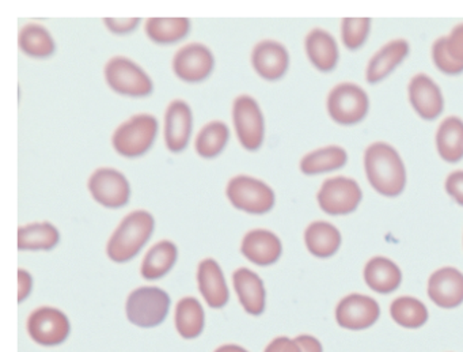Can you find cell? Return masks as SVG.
Returning a JSON list of instances; mask_svg holds the SVG:
<instances>
[{
	"label": "cell",
	"mask_w": 463,
	"mask_h": 352,
	"mask_svg": "<svg viewBox=\"0 0 463 352\" xmlns=\"http://www.w3.org/2000/svg\"><path fill=\"white\" fill-rule=\"evenodd\" d=\"M365 175L383 196H398L405 189L406 169L400 154L386 143H373L364 153Z\"/></svg>",
	"instance_id": "obj_1"
},
{
	"label": "cell",
	"mask_w": 463,
	"mask_h": 352,
	"mask_svg": "<svg viewBox=\"0 0 463 352\" xmlns=\"http://www.w3.org/2000/svg\"><path fill=\"white\" fill-rule=\"evenodd\" d=\"M392 319L408 329L421 328L428 321V310L421 300L413 297L397 298L390 306Z\"/></svg>",
	"instance_id": "obj_33"
},
{
	"label": "cell",
	"mask_w": 463,
	"mask_h": 352,
	"mask_svg": "<svg viewBox=\"0 0 463 352\" xmlns=\"http://www.w3.org/2000/svg\"><path fill=\"white\" fill-rule=\"evenodd\" d=\"M345 150L338 146H327L319 150L311 151L300 161V170L305 175L313 176L319 173L340 169L346 164Z\"/></svg>",
	"instance_id": "obj_29"
},
{
	"label": "cell",
	"mask_w": 463,
	"mask_h": 352,
	"mask_svg": "<svg viewBox=\"0 0 463 352\" xmlns=\"http://www.w3.org/2000/svg\"><path fill=\"white\" fill-rule=\"evenodd\" d=\"M446 191L458 205H463V170L451 173L447 177Z\"/></svg>",
	"instance_id": "obj_38"
},
{
	"label": "cell",
	"mask_w": 463,
	"mask_h": 352,
	"mask_svg": "<svg viewBox=\"0 0 463 352\" xmlns=\"http://www.w3.org/2000/svg\"><path fill=\"white\" fill-rule=\"evenodd\" d=\"M175 328L184 338H196L204 329V309L194 297L183 298L175 306Z\"/></svg>",
	"instance_id": "obj_27"
},
{
	"label": "cell",
	"mask_w": 463,
	"mask_h": 352,
	"mask_svg": "<svg viewBox=\"0 0 463 352\" xmlns=\"http://www.w3.org/2000/svg\"><path fill=\"white\" fill-rule=\"evenodd\" d=\"M191 31V23L186 18H150L146 23V33L159 44L180 42Z\"/></svg>",
	"instance_id": "obj_31"
},
{
	"label": "cell",
	"mask_w": 463,
	"mask_h": 352,
	"mask_svg": "<svg viewBox=\"0 0 463 352\" xmlns=\"http://www.w3.org/2000/svg\"><path fill=\"white\" fill-rule=\"evenodd\" d=\"M226 195L235 208L249 214H265L275 205L272 188L249 176L232 178L227 184Z\"/></svg>",
	"instance_id": "obj_5"
},
{
	"label": "cell",
	"mask_w": 463,
	"mask_h": 352,
	"mask_svg": "<svg viewBox=\"0 0 463 352\" xmlns=\"http://www.w3.org/2000/svg\"><path fill=\"white\" fill-rule=\"evenodd\" d=\"M18 44L23 52L37 59L50 58L56 50L55 42L50 32L37 24H29L21 29Z\"/></svg>",
	"instance_id": "obj_30"
},
{
	"label": "cell",
	"mask_w": 463,
	"mask_h": 352,
	"mask_svg": "<svg viewBox=\"0 0 463 352\" xmlns=\"http://www.w3.org/2000/svg\"><path fill=\"white\" fill-rule=\"evenodd\" d=\"M367 286L379 294H390L400 287L402 273L395 262L386 257H373L364 268Z\"/></svg>",
	"instance_id": "obj_23"
},
{
	"label": "cell",
	"mask_w": 463,
	"mask_h": 352,
	"mask_svg": "<svg viewBox=\"0 0 463 352\" xmlns=\"http://www.w3.org/2000/svg\"><path fill=\"white\" fill-rule=\"evenodd\" d=\"M232 283L241 305L251 316H260L265 309V289L261 278L248 268L232 273Z\"/></svg>",
	"instance_id": "obj_20"
},
{
	"label": "cell",
	"mask_w": 463,
	"mask_h": 352,
	"mask_svg": "<svg viewBox=\"0 0 463 352\" xmlns=\"http://www.w3.org/2000/svg\"><path fill=\"white\" fill-rule=\"evenodd\" d=\"M305 243L313 256L326 259L340 249L341 234L329 222H313L306 229Z\"/></svg>",
	"instance_id": "obj_24"
},
{
	"label": "cell",
	"mask_w": 463,
	"mask_h": 352,
	"mask_svg": "<svg viewBox=\"0 0 463 352\" xmlns=\"http://www.w3.org/2000/svg\"><path fill=\"white\" fill-rule=\"evenodd\" d=\"M381 316L378 302L367 295L351 294L340 300L335 319L344 329L363 330L373 327Z\"/></svg>",
	"instance_id": "obj_13"
},
{
	"label": "cell",
	"mask_w": 463,
	"mask_h": 352,
	"mask_svg": "<svg viewBox=\"0 0 463 352\" xmlns=\"http://www.w3.org/2000/svg\"><path fill=\"white\" fill-rule=\"evenodd\" d=\"M229 138V127L223 121H213L203 127L197 135L194 148L203 158H215L226 147Z\"/></svg>",
	"instance_id": "obj_32"
},
{
	"label": "cell",
	"mask_w": 463,
	"mask_h": 352,
	"mask_svg": "<svg viewBox=\"0 0 463 352\" xmlns=\"http://www.w3.org/2000/svg\"><path fill=\"white\" fill-rule=\"evenodd\" d=\"M302 352H322V344L313 336L302 335L295 338Z\"/></svg>",
	"instance_id": "obj_41"
},
{
	"label": "cell",
	"mask_w": 463,
	"mask_h": 352,
	"mask_svg": "<svg viewBox=\"0 0 463 352\" xmlns=\"http://www.w3.org/2000/svg\"><path fill=\"white\" fill-rule=\"evenodd\" d=\"M264 352H302L299 344L288 338H278L268 344Z\"/></svg>",
	"instance_id": "obj_39"
},
{
	"label": "cell",
	"mask_w": 463,
	"mask_h": 352,
	"mask_svg": "<svg viewBox=\"0 0 463 352\" xmlns=\"http://www.w3.org/2000/svg\"><path fill=\"white\" fill-rule=\"evenodd\" d=\"M368 97L354 83H340L327 97V112L341 126H354L367 116Z\"/></svg>",
	"instance_id": "obj_7"
},
{
	"label": "cell",
	"mask_w": 463,
	"mask_h": 352,
	"mask_svg": "<svg viewBox=\"0 0 463 352\" xmlns=\"http://www.w3.org/2000/svg\"><path fill=\"white\" fill-rule=\"evenodd\" d=\"M170 297L158 287H139L127 300V317L140 328L161 325L169 313Z\"/></svg>",
	"instance_id": "obj_3"
},
{
	"label": "cell",
	"mask_w": 463,
	"mask_h": 352,
	"mask_svg": "<svg viewBox=\"0 0 463 352\" xmlns=\"http://www.w3.org/2000/svg\"><path fill=\"white\" fill-rule=\"evenodd\" d=\"M61 240L58 229L53 224H32L18 229V249L20 251H51Z\"/></svg>",
	"instance_id": "obj_28"
},
{
	"label": "cell",
	"mask_w": 463,
	"mask_h": 352,
	"mask_svg": "<svg viewBox=\"0 0 463 352\" xmlns=\"http://www.w3.org/2000/svg\"><path fill=\"white\" fill-rule=\"evenodd\" d=\"M158 132V121L151 115H137L121 124L112 137L120 156L137 158L150 150Z\"/></svg>",
	"instance_id": "obj_4"
},
{
	"label": "cell",
	"mask_w": 463,
	"mask_h": 352,
	"mask_svg": "<svg viewBox=\"0 0 463 352\" xmlns=\"http://www.w3.org/2000/svg\"><path fill=\"white\" fill-rule=\"evenodd\" d=\"M232 120L241 145L249 151L259 150L264 140V118L256 100L238 97L232 105Z\"/></svg>",
	"instance_id": "obj_9"
},
{
	"label": "cell",
	"mask_w": 463,
	"mask_h": 352,
	"mask_svg": "<svg viewBox=\"0 0 463 352\" xmlns=\"http://www.w3.org/2000/svg\"><path fill=\"white\" fill-rule=\"evenodd\" d=\"M409 100L420 118L433 120L443 112V96L439 86L424 74L416 75L409 83Z\"/></svg>",
	"instance_id": "obj_18"
},
{
	"label": "cell",
	"mask_w": 463,
	"mask_h": 352,
	"mask_svg": "<svg viewBox=\"0 0 463 352\" xmlns=\"http://www.w3.org/2000/svg\"><path fill=\"white\" fill-rule=\"evenodd\" d=\"M32 286H33V279H32L31 273L25 270L18 271V302H23L31 294Z\"/></svg>",
	"instance_id": "obj_40"
},
{
	"label": "cell",
	"mask_w": 463,
	"mask_h": 352,
	"mask_svg": "<svg viewBox=\"0 0 463 352\" xmlns=\"http://www.w3.org/2000/svg\"><path fill=\"white\" fill-rule=\"evenodd\" d=\"M251 64L260 77L267 81H278L288 70V52L280 43L265 40L254 47Z\"/></svg>",
	"instance_id": "obj_16"
},
{
	"label": "cell",
	"mask_w": 463,
	"mask_h": 352,
	"mask_svg": "<svg viewBox=\"0 0 463 352\" xmlns=\"http://www.w3.org/2000/svg\"><path fill=\"white\" fill-rule=\"evenodd\" d=\"M192 132V110L183 100L170 102L165 115V143L172 153L188 146Z\"/></svg>",
	"instance_id": "obj_15"
},
{
	"label": "cell",
	"mask_w": 463,
	"mask_h": 352,
	"mask_svg": "<svg viewBox=\"0 0 463 352\" xmlns=\"http://www.w3.org/2000/svg\"><path fill=\"white\" fill-rule=\"evenodd\" d=\"M154 232V218L147 211L128 214L108 241L107 253L115 262L134 259L150 240Z\"/></svg>",
	"instance_id": "obj_2"
},
{
	"label": "cell",
	"mask_w": 463,
	"mask_h": 352,
	"mask_svg": "<svg viewBox=\"0 0 463 352\" xmlns=\"http://www.w3.org/2000/svg\"><path fill=\"white\" fill-rule=\"evenodd\" d=\"M139 23V18H107L104 20L108 29L116 34H127L135 31Z\"/></svg>",
	"instance_id": "obj_37"
},
{
	"label": "cell",
	"mask_w": 463,
	"mask_h": 352,
	"mask_svg": "<svg viewBox=\"0 0 463 352\" xmlns=\"http://www.w3.org/2000/svg\"><path fill=\"white\" fill-rule=\"evenodd\" d=\"M89 191L96 202L108 208L123 207L131 196L126 176L112 167L97 169L89 178Z\"/></svg>",
	"instance_id": "obj_11"
},
{
	"label": "cell",
	"mask_w": 463,
	"mask_h": 352,
	"mask_svg": "<svg viewBox=\"0 0 463 352\" xmlns=\"http://www.w3.org/2000/svg\"><path fill=\"white\" fill-rule=\"evenodd\" d=\"M105 80L112 90L123 96L145 97L153 93V81L145 70L123 56H116L108 62Z\"/></svg>",
	"instance_id": "obj_6"
},
{
	"label": "cell",
	"mask_w": 463,
	"mask_h": 352,
	"mask_svg": "<svg viewBox=\"0 0 463 352\" xmlns=\"http://www.w3.org/2000/svg\"><path fill=\"white\" fill-rule=\"evenodd\" d=\"M371 20L368 18H345L341 24V36L348 50H359L370 33Z\"/></svg>",
	"instance_id": "obj_34"
},
{
	"label": "cell",
	"mask_w": 463,
	"mask_h": 352,
	"mask_svg": "<svg viewBox=\"0 0 463 352\" xmlns=\"http://www.w3.org/2000/svg\"><path fill=\"white\" fill-rule=\"evenodd\" d=\"M447 40V50L455 61L463 64V24L455 26Z\"/></svg>",
	"instance_id": "obj_36"
},
{
	"label": "cell",
	"mask_w": 463,
	"mask_h": 352,
	"mask_svg": "<svg viewBox=\"0 0 463 352\" xmlns=\"http://www.w3.org/2000/svg\"><path fill=\"white\" fill-rule=\"evenodd\" d=\"M408 53L409 44L405 40H394L382 47L368 63L367 71H365L368 82H381L398 64L402 63Z\"/></svg>",
	"instance_id": "obj_22"
},
{
	"label": "cell",
	"mask_w": 463,
	"mask_h": 352,
	"mask_svg": "<svg viewBox=\"0 0 463 352\" xmlns=\"http://www.w3.org/2000/svg\"><path fill=\"white\" fill-rule=\"evenodd\" d=\"M215 352H248L242 347L235 346V344H226V346L219 347Z\"/></svg>",
	"instance_id": "obj_42"
},
{
	"label": "cell",
	"mask_w": 463,
	"mask_h": 352,
	"mask_svg": "<svg viewBox=\"0 0 463 352\" xmlns=\"http://www.w3.org/2000/svg\"><path fill=\"white\" fill-rule=\"evenodd\" d=\"M436 147L439 156L447 162H458L463 158V121L447 118L436 132Z\"/></svg>",
	"instance_id": "obj_26"
},
{
	"label": "cell",
	"mask_w": 463,
	"mask_h": 352,
	"mask_svg": "<svg viewBox=\"0 0 463 352\" xmlns=\"http://www.w3.org/2000/svg\"><path fill=\"white\" fill-rule=\"evenodd\" d=\"M213 52L199 43H192L178 50L173 59V71L184 82L197 83L207 80L213 72Z\"/></svg>",
	"instance_id": "obj_12"
},
{
	"label": "cell",
	"mask_w": 463,
	"mask_h": 352,
	"mask_svg": "<svg viewBox=\"0 0 463 352\" xmlns=\"http://www.w3.org/2000/svg\"><path fill=\"white\" fill-rule=\"evenodd\" d=\"M241 252L254 264L267 267L280 259L283 245L275 233L265 229L251 230L246 233L241 245Z\"/></svg>",
	"instance_id": "obj_17"
},
{
	"label": "cell",
	"mask_w": 463,
	"mask_h": 352,
	"mask_svg": "<svg viewBox=\"0 0 463 352\" xmlns=\"http://www.w3.org/2000/svg\"><path fill=\"white\" fill-rule=\"evenodd\" d=\"M305 47L308 61L319 71L329 72L337 66L338 47L327 32L313 29L306 37Z\"/></svg>",
	"instance_id": "obj_21"
},
{
	"label": "cell",
	"mask_w": 463,
	"mask_h": 352,
	"mask_svg": "<svg viewBox=\"0 0 463 352\" xmlns=\"http://www.w3.org/2000/svg\"><path fill=\"white\" fill-rule=\"evenodd\" d=\"M177 246L172 241H159L146 254L142 262V276L147 281H156L166 275L177 262Z\"/></svg>",
	"instance_id": "obj_25"
},
{
	"label": "cell",
	"mask_w": 463,
	"mask_h": 352,
	"mask_svg": "<svg viewBox=\"0 0 463 352\" xmlns=\"http://www.w3.org/2000/svg\"><path fill=\"white\" fill-rule=\"evenodd\" d=\"M432 58L436 67L444 74L457 75L463 72V64L455 61L447 50L446 37L436 40L432 47Z\"/></svg>",
	"instance_id": "obj_35"
},
{
	"label": "cell",
	"mask_w": 463,
	"mask_h": 352,
	"mask_svg": "<svg viewBox=\"0 0 463 352\" xmlns=\"http://www.w3.org/2000/svg\"><path fill=\"white\" fill-rule=\"evenodd\" d=\"M199 290L210 308L222 309L229 302L230 292L223 272L213 259L203 260L197 268Z\"/></svg>",
	"instance_id": "obj_19"
},
{
	"label": "cell",
	"mask_w": 463,
	"mask_h": 352,
	"mask_svg": "<svg viewBox=\"0 0 463 352\" xmlns=\"http://www.w3.org/2000/svg\"><path fill=\"white\" fill-rule=\"evenodd\" d=\"M428 297L439 308H457L463 302V273L452 267L436 271L428 281Z\"/></svg>",
	"instance_id": "obj_14"
},
{
	"label": "cell",
	"mask_w": 463,
	"mask_h": 352,
	"mask_svg": "<svg viewBox=\"0 0 463 352\" xmlns=\"http://www.w3.org/2000/svg\"><path fill=\"white\" fill-rule=\"evenodd\" d=\"M362 197L359 184L348 177L327 178L317 195L319 207L329 215L354 213L362 202Z\"/></svg>",
	"instance_id": "obj_8"
},
{
	"label": "cell",
	"mask_w": 463,
	"mask_h": 352,
	"mask_svg": "<svg viewBox=\"0 0 463 352\" xmlns=\"http://www.w3.org/2000/svg\"><path fill=\"white\" fill-rule=\"evenodd\" d=\"M70 330L71 327L69 319L59 309L43 306L29 316V335L42 346L53 347L64 343Z\"/></svg>",
	"instance_id": "obj_10"
}]
</instances>
